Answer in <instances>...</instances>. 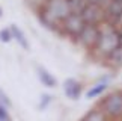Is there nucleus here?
<instances>
[{"label": "nucleus", "instance_id": "nucleus-10", "mask_svg": "<svg viewBox=\"0 0 122 121\" xmlns=\"http://www.w3.org/2000/svg\"><path fill=\"white\" fill-rule=\"evenodd\" d=\"M36 73H38V77H39V80H41V83L44 86H47V88L56 86V77L48 71V70H45L44 67H38L36 68Z\"/></svg>", "mask_w": 122, "mask_h": 121}, {"label": "nucleus", "instance_id": "nucleus-11", "mask_svg": "<svg viewBox=\"0 0 122 121\" xmlns=\"http://www.w3.org/2000/svg\"><path fill=\"white\" fill-rule=\"evenodd\" d=\"M81 121H107V117L104 115V112L100 109H92L83 117Z\"/></svg>", "mask_w": 122, "mask_h": 121}, {"label": "nucleus", "instance_id": "nucleus-7", "mask_svg": "<svg viewBox=\"0 0 122 121\" xmlns=\"http://www.w3.org/2000/svg\"><path fill=\"white\" fill-rule=\"evenodd\" d=\"M60 27L65 30V33H66V35L72 36V38H77V36L80 35V32L83 30V27H84V21L81 20L80 14H72L71 12L62 21Z\"/></svg>", "mask_w": 122, "mask_h": 121}, {"label": "nucleus", "instance_id": "nucleus-19", "mask_svg": "<svg viewBox=\"0 0 122 121\" xmlns=\"http://www.w3.org/2000/svg\"><path fill=\"white\" fill-rule=\"evenodd\" d=\"M50 101H51V97H50V95H47V94L42 95V97H41V103H39V109H45L47 106H48Z\"/></svg>", "mask_w": 122, "mask_h": 121}, {"label": "nucleus", "instance_id": "nucleus-6", "mask_svg": "<svg viewBox=\"0 0 122 121\" xmlns=\"http://www.w3.org/2000/svg\"><path fill=\"white\" fill-rule=\"evenodd\" d=\"M101 29L100 26H92V24H84L83 30L80 32V35L77 36L78 43H80L83 47H86L89 50H93L98 38H100Z\"/></svg>", "mask_w": 122, "mask_h": 121}, {"label": "nucleus", "instance_id": "nucleus-21", "mask_svg": "<svg viewBox=\"0 0 122 121\" xmlns=\"http://www.w3.org/2000/svg\"><path fill=\"white\" fill-rule=\"evenodd\" d=\"M119 32H121V45H122V29H119Z\"/></svg>", "mask_w": 122, "mask_h": 121}, {"label": "nucleus", "instance_id": "nucleus-22", "mask_svg": "<svg viewBox=\"0 0 122 121\" xmlns=\"http://www.w3.org/2000/svg\"><path fill=\"white\" fill-rule=\"evenodd\" d=\"M2 14H3V9H2V8H0V17H2Z\"/></svg>", "mask_w": 122, "mask_h": 121}, {"label": "nucleus", "instance_id": "nucleus-18", "mask_svg": "<svg viewBox=\"0 0 122 121\" xmlns=\"http://www.w3.org/2000/svg\"><path fill=\"white\" fill-rule=\"evenodd\" d=\"M0 104L6 106V108H9V106H11V100H9V97L6 95V92H5L2 88H0Z\"/></svg>", "mask_w": 122, "mask_h": 121}, {"label": "nucleus", "instance_id": "nucleus-1", "mask_svg": "<svg viewBox=\"0 0 122 121\" xmlns=\"http://www.w3.org/2000/svg\"><path fill=\"white\" fill-rule=\"evenodd\" d=\"M71 14L68 0H47L44 8L38 11V18L42 26L50 30H59L62 21Z\"/></svg>", "mask_w": 122, "mask_h": 121}, {"label": "nucleus", "instance_id": "nucleus-13", "mask_svg": "<svg viewBox=\"0 0 122 121\" xmlns=\"http://www.w3.org/2000/svg\"><path fill=\"white\" fill-rule=\"evenodd\" d=\"M106 59H109L113 67H122V45L118 47L115 52H112Z\"/></svg>", "mask_w": 122, "mask_h": 121}, {"label": "nucleus", "instance_id": "nucleus-12", "mask_svg": "<svg viewBox=\"0 0 122 121\" xmlns=\"http://www.w3.org/2000/svg\"><path fill=\"white\" fill-rule=\"evenodd\" d=\"M107 89V83L106 82H101V83H97V85H93L91 89L86 92V99H93V97H98L101 95L102 92Z\"/></svg>", "mask_w": 122, "mask_h": 121}, {"label": "nucleus", "instance_id": "nucleus-20", "mask_svg": "<svg viewBox=\"0 0 122 121\" xmlns=\"http://www.w3.org/2000/svg\"><path fill=\"white\" fill-rule=\"evenodd\" d=\"M87 3L91 5H98V6H102L104 8L107 3H109V0H87Z\"/></svg>", "mask_w": 122, "mask_h": 121}, {"label": "nucleus", "instance_id": "nucleus-9", "mask_svg": "<svg viewBox=\"0 0 122 121\" xmlns=\"http://www.w3.org/2000/svg\"><path fill=\"white\" fill-rule=\"evenodd\" d=\"M9 30H11V35H12V39H15L18 44H20V47H23L24 50H29V41H27L24 32H23L20 27L17 24H11L9 27Z\"/></svg>", "mask_w": 122, "mask_h": 121}, {"label": "nucleus", "instance_id": "nucleus-5", "mask_svg": "<svg viewBox=\"0 0 122 121\" xmlns=\"http://www.w3.org/2000/svg\"><path fill=\"white\" fill-rule=\"evenodd\" d=\"M81 20L84 24H92V26H100L104 21V8L98 5H91L87 3L80 12Z\"/></svg>", "mask_w": 122, "mask_h": 121}, {"label": "nucleus", "instance_id": "nucleus-17", "mask_svg": "<svg viewBox=\"0 0 122 121\" xmlns=\"http://www.w3.org/2000/svg\"><path fill=\"white\" fill-rule=\"evenodd\" d=\"M0 121H12L11 117H9V112H8V108L3 104H0Z\"/></svg>", "mask_w": 122, "mask_h": 121}, {"label": "nucleus", "instance_id": "nucleus-15", "mask_svg": "<svg viewBox=\"0 0 122 121\" xmlns=\"http://www.w3.org/2000/svg\"><path fill=\"white\" fill-rule=\"evenodd\" d=\"M27 2V5H29V6L33 9V11H41L42 8H44V5L47 3V0H26Z\"/></svg>", "mask_w": 122, "mask_h": 121}, {"label": "nucleus", "instance_id": "nucleus-4", "mask_svg": "<svg viewBox=\"0 0 122 121\" xmlns=\"http://www.w3.org/2000/svg\"><path fill=\"white\" fill-rule=\"evenodd\" d=\"M104 21L112 27L122 23V0H109L104 6Z\"/></svg>", "mask_w": 122, "mask_h": 121}, {"label": "nucleus", "instance_id": "nucleus-3", "mask_svg": "<svg viewBox=\"0 0 122 121\" xmlns=\"http://www.w3.org/2000/svg\"><path fill=\"white\" fill-rule=\"evenodd\" d=\"M102 112L110 120L122 118V91H115L102 100Z\"/></svg>", "mask_w": 122, "mask_h": 121}, {"label": "nucleus", "instance_id": "nucleus-16", "mask_svg": "<svg viewBox=\"0 0 122 121\" xmlns=\"http://www.w3.org/2000/svg\"><path fill=\"white\" fill-rule=\"evenodd\" d=\"M0 41H2V43H5V44H8V43H11V41H12V35H11L9 27L0 30Z\"/></svg>", "mask_w": 122, "mask_h": 121}, {"label": "nucleus", "instance_id": "nucleus-14", "mask_svg": "<svg viewBox=\"0 0 122 121\" xmlns=\"http://www.w3.org/2000/svg\"><path fill=\"white\" fill-rule=\"evenodd\" d=\"M68 3L72 14H80L83 11V8L87 5V0H68Z\"/></svg>", "mask_w": 122, "mask_h": 121}, {"label": "nucleus", "instance_id": "nucleus-8", "mask_svg": "<svg viewBox=\"0 0 122 121\" xmlns=\"http://www.w3.org/2000/svg\"><path fill=\"white\" fill-rule=\"evenodd\" d=\"M63 92L68 99L77 100L81 94V85L80 82H77L76 79H66L63 83Z\"/></svg>", "mask_w": 122, "mask_h": 121}, {"label": "nucleus", "instance_id": "nucleus-2", "mask_svg": "<svg viewBox=\"0 0 122 121\" xmlns=\"http://www.w3.org/2000/svg\"><path fill=\"white\" fill-rule=\"evenodd\" d=\"M118 47H121V32H119V29H116V27L109 26L107 29L101 30L100 38H98L93 50H95L100 56L107 58Z\"/></svg>", "mask_w": 122, "mask_h": 121}]
</instances>
